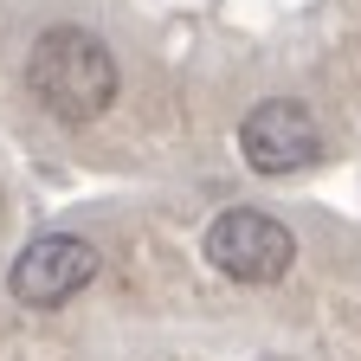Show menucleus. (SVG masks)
<instances>
[{
	"instance_id": "4",
	"label": "nucleus",
	"mask_w": 361,
	"mask_h": 361,
	"mask_svg": "<svg viewBox=\"0 0 361 361\" xmlns=\"http://www.w3.org/2000/svg\"><path fill=\"white\" fill-rule=\"evenodd\" d=\"M90 278H97V245H90V239H78V233H39V239L13 258L7 290H13L26 310H59V303H71Z\"/></svg>"
},
{
	"instance_id": "2",
	"label": "nucleus",
	"mask_w": 361,
	"mask_h": 361,
	"mask_svg": "<svg viewBox=\"0 0 361 361\" xmlns=\"http://www.w3.org/2000/svg\"><path fill=\"white\" fill-rule=\"evenodd\" d=\"M207 264L226 271L233 284H278L284 271L297 264V233L284 219H271L258 207H226L213 226H207V239H200Z\"/></svg>"
},
{
	"instance_id": "1",
	"label": "nucleus",
	"mask_w": 361,
	"mask_h": 361,
	"mask_svg": "<svg viewBox=\"0 0 361 361\" xmlns=\"http://www.w3.org/2000/svg\"><path fill=\"white\" fill-rule=\"evenodd\" d=\"M26 84L59 123H97L116 104V52L90 26H45L26 52Z\"/></svg>"
},
{
	"instance_id": "3",
	"label": "nucleus",
	"mask_w": 361,
	"mask_h": 361,
	"mask_svg": "<svg viewBox=\"0 0 361 361\" xmlns=\"http://www.w3.org/2000/svg\"><path fill=\"white\" fill-rule=\"evenodd\" d=\"M239 155L252 174H303L323 155V129L297 97H264L239 116Z\"/></svg>"
}]
</instances>
